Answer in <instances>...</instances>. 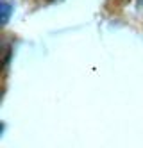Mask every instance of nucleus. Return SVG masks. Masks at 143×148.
<instances>
[{"mask_svg":"<svg viewBox=\"0 0 143 148\" xmlns=\"http://www.w3.org/2000/svg\"><path fill=\"white\" fill-rule=\"evenodd\" d=\"M0 13H2V16H0L2 25H7L9 18H11V13H13V5H11L7 0H2V2H0Z\"/></svg>","mask_w":143,"mask_h":148,"instance_id":"nucleus-1","label":"nucleus"},{"mask_svg":"<svg viewBox=\"0 0 143 148\" xmlns=\"http://www.w3.org/2000/svg\"><path fill=\"white\" fill-rule=\"evenodd\" d=\"M136 2H138V5H140V7H143V0H136Z\"/></svg>","mask_w":143,"mask_h":148,"instance_id":"nucleus-2","label":"nucleus"}]
</instances>
